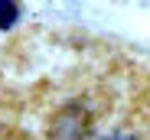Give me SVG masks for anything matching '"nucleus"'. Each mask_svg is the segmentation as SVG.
<instances>
[{
	"label": "nucleus",
	"mask_w": 150,
	"mask_h": 140,
	"mask_svg": "<svg viewBox=\"0 0 150 140\" xmlns=\"http://www.w3.org/2000/svg\"><path fill=\"white\" fill-rule=\"evenodd\" d=\"M16 0H0V30H7L13 26V20H16Z\"/></svg>",
	"instance_id": "nucleus-1"
},
{
	"label": "nucleus",
	"mask_w": 150,
	"mask_h": 140,
	"mask_svg": "<svg viewBox=\"0 0 150 140\" xmlns=\"http://www.w3.org/2000/svg\"><path fill=\"white\" fill-rule=\"evenodd\" d=\"M108 140H134V137H127V134H111Z\"/></svg>",
	"instance_id": "nucleus-2"
}]
</instances>
